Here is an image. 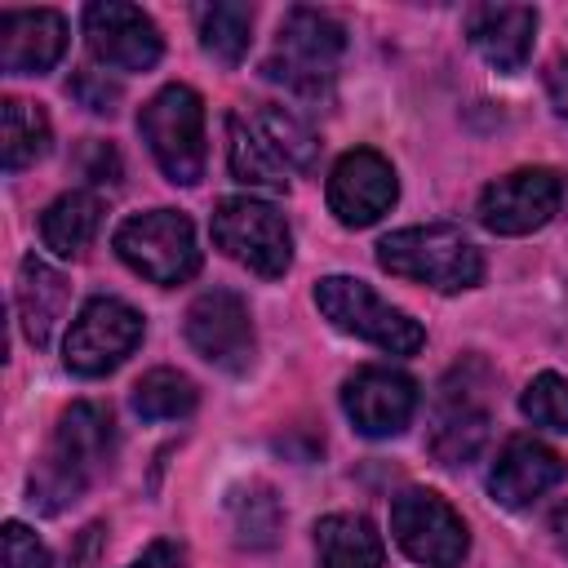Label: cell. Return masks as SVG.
<instances>
[{
    "label": "cell",
    "instance_id": "obj_12",
    "mask_svg": "<svg viewBox=\"0 0 568 568\" xmlns=\"http://www.w3.org/2000/svg\"><path fill=\"white\" fill-rule=\"evenodd\" d=\"M191 351L200 359H209L222 373H248L257 359V333H253V315L248 302L235 288H209L186 306V324H182Z\"/></svg>",
    "mask_w": 568,
    "mask_h": 568
},
{
    "label": "cell",
    "instance_id": "obj_23",
    "mask_svg": "<svg viewBox=\"0 0 568 568\" xmlns=\"http://www.w3.org/2000/svg\"><path fill=\"white\" fill-rule=\"evenodd\" d=\"M49 142H53V129H49L44 106H36L27 98H4L0 102V155H4L9 173L44 160Z\"/></svg>",
    "mask_w": 568,
    "mask_h": 568
},
{
    "label": "cell",
    "instance_id": "obj_24",
    "mask_svg": "<svg viewBox=\"0 0 568 568\" xmlns=\"http://www.w3.org/2000/svg\"><path fill=\"white\" fill-rule=\"evenodd\" d=\"M195 31H200V49L213 62L235 67L248 53V40H253V4H231V0L200 4L195 9Z\"/></svg>",
    "mask_w": 568,
    "mask_h": 568
},
{
    "label": "cell",
    "instance_id": "obj_10",
    "mask_svg": "<svg viewBox=\"0 0 568 568\" xmlns=\"http://www.w3.org/2000/svg\"><path fill=\"white\" fill-rule=\"evenodd\" d=\"M142 333V311L124 297H89L62 337V364L75 377H106L138 351Z\"/></svg>",
    "mask_w": 568,
    "mask_h": 568
},
{
    "label": "cell",
    "instance_id": "obj_17",
    "mask_svg": "<svg viewBox=\"0 0 568 568\" xmlns=\"http://www.w3.org/2000/svg\"><path fill=\"white\" fill-rule=\"evenodd\" d=\"M564 475H568V462L550 444L532 435H515L501 444V453L488 466V497L506 510H524L537 497H546L555 484H564Z\"/></svg>",
    "mask_w": 568,
    "mask_h": 568
},
{
    "label": "cell",
    "instance_id": "obj_15",
    "mask_svg": "<svg viewBox=\"0 0 568 568\" xmlns=\"http://www.w3.org/2000/svg\"><path fill=\"white\" fill-rule=\"evenodd\" d=\"M80 27H84L89 53L111 71H151L160 62V53H164L160 27L138 4L98 0V4L84 9Z\"/></svg>",
    "mask_w": 568,
    "mask_h": 568
},
{
    "label": "cell",
    "instance_id": "obj_29",
    "mask_svg": "<svg viewBox=\"0 0 568 568\" xmlns=\"http://www.w3.org/2000/svg\"><path fill=\"white\" fill-rule=\"evenodd\" d=\"M4 568H49V546L22 524V519H9L4 524Z\"/></svg>",
    "mask_w": 568,
    "mask_h": 568
},
{
    "label": "cell",
    "instance_id": "obj_2",
    "mask_svg": "<svg viewBox=\"0 0 568 568\" xmlns=\"http://www.w3.org/2000/svg\"><path fill=\"white\" fill-rule=\"evenodd\" d=\"M315 155H320V142L311 124L275 102L231 111L226 120V164H231V178L244 186L288 191L297 173H311Z\"/></svg>",
    "mask_w": 568,
    "mask_h": 568
},
{
    "label": "cell",
    "instance_id": "obj_26",
    "mask_svg": "<svg viewBox=\"0 0 568 568\" xmlns=\"http://www.w3.org/2000/svg\"><path fill=\"white\" fill-rule=\"evenodd\" d=\"M231 515H235L240 546H271L280 532V506H275L271 488H262V484H248V493H235Z\"/></svg>",
    "mask_w": 568,
    "mask_h": 568
},
{
    "label": "cell",
    "instance_id": "obj_4",
    "mask_svg": "<svg viewBox=\"0 0 568 568\" xmlns=\"http://www.w3.org/2000/svg\"><path fill=\"white\" fill-rule=\"evenodd\" d=\"M138 133L173 186L204 178V98L191 84H164L138 111Z\"/></svg>",
    "mask_w": 568,
    "mask_h": 568
},
{
    "label": "cell",
    "instance_id": "obj_33",
    "mask_svg": "<svg viewBox=\"0 0 568 568\" xmlns=\"http://www.w3.org/2000/svg\"><path fill=\"white\" fill-rule=\"evenodd\" d=\"M546 528H550V541H555V550L568 559V497L550 510V519H546Z\"/></svg>",
    "mask_w": 568,
    "mask_h": 568
},
{
    "label": "cell",
    "instance_id": "obj_3",
    "mask_svg": "<svg viewBox=\"0 0 568 568\" xmlns=\"http://www.w3.org/2000/svg\"><path fill=\"white\" fill-rule=\"evenodd\" d=\"M377 266L426 284L435 293H466L484 280V257L479 248L462 235V226L448 222H426V226H404L377 240Z\"/></svg>",
    "mask_w": 568,
    "mask_h": 568
},
{
    "label": "cell",
    "instance_id": "obj_13",
    "mask_svg": "<svg viewBox=\"0 0 568 568\" xmlns=\"http://www.w3.org/2000/svg\"><path fill=\"white\" fill-rule=\"evenodd\" d=\"M324 200H328V213L342 226L364 231V226H373L390 213V204L399 200V178H395V169L382 151L355 146L333 164Z\"/></svg>",
    "mask_w": 568,
    "mask_h": 568
},
{
    "label": "cell",
    "instance_id": "obj_5",
    "mask_svg": "<svg viewBox=\"0 0 568 568\" xmlns=\"http://www.w3.org/2000/svg\"><path fill=\"white\" fill-rule=\"evenodd\" d=\"M111 248L133 275H142L160 288L186 284L200 271L195 226L178 209H146V213L124 217L111 235Z\"/></svg>",
    "mask_w": 568,
    "mask_h": 568
},
{
    "label": "cell",
    "instance_id": "obj_18",
    "mask_svg": "<svg viewBox=\"0 0 568 568\" xmlns=\"http://www.w3.org/2000/svg\"><path fill=\"white\" fill-rule=\"evenodd\" d=\"M67 18L58 9H4L0 13V67L9 75H44L67 53Z\"/></svg>",
    "mask_w": 568,
    "mask_h": 568
},
{
    "label": "cell",
    "instance_id": "obj_14",
    "mask_svg": "<svg viewBox=\"0 0 568 568\" xmlns=\"http://www.w3.org/2000/svg\"><path fill=\"white\" fill-rule=\"evenodd\" d=\"M564 200V182L550 169H515L479 191V226L493 235H532L541 231Z\"/></svg>",
    "mask_w": 568,
    "mask_h": 568
},
{
    "label": "cell",
    "instance_id": "obj_27",
    "mask_svg": "<svg viewBox=\"0 0 568 568\" xmlns=\"http://www.w3.org/2000/svg\"><path fill=\"white\" fill-rule=\"evenodd\" d=\"M519 408L532 426H546V430H568V377L559 373H537L524 395H519Z\"/></svg>",
    "mask_w": 568,
    "mask_h": 568
},
{
    "label": "cell",
    "instance_id": "obj_30",
    "mask_svg": "<svg viewBox=\"0 0 568 568\" xmlns=\"http://www.w3.org/2000/svg\"><path fill=\"white\" fill-rule=\"evenodd\" d=\"M124 568H186V555L178 541H151L138 559H129Z\"/></svg>",
    "mask_w": 568,
    "mask_h": 568
},
{
    "label": "cell",
    "instance_id": "obj_22",
    "mask_svg": "<svg viewBox=\"0 0 568 568\" xmlns=\"http://www.w3.org/2000/svg\"><path fill=\"white\" fill-rule=\"evenodd\" d=\"M382 532L351 510L315 524V568H382Z\"/></svg>",
    "mask_w": 568,
    "mask_h": 568
},
{
    "label": "cell",
    "instance_id": "obj_1",
    "mask_svg": "<svg viewBox=\"0 0 568 568\" xmlns=\"http://www.w3.org/2000/svg\"><path fill=\"white\" fill-rule=\"evenodd\" d=\"M111 453H115V417L106 404H93V399H80L71 404L49 444H44V457L36 462L31 470V506H40L44 515H58L67 510L71 501H80V493L111 466Z\"/></svg>",
    "mask_w": 568,
    "mask_h": 568
},
{
    "label": "cell",
    "instance_id": "obj_21",
    "mask_svg": "<svg viewBox=\"0 0 568 568\" xmlns=\"http://www.w3.org/2000/svg\"><path fill=\"white\" fill-rule=\"evenodd\" d=\"M98 231H102V200L93 191H67L40 213V240L62 262L84 257Z\"/></svg>",
    "mask_w": 568,
    "mask_h": 568
},
{
    "label": "cell",
    "instance_id": "obj_11",
    "mask_svg": "<svg viewBox=\"0 0 568 568\" xmlns=\"http://www.w3.org/2000/svg\"><path fill=\"white\" fill-rule=\"evenodd\" d=\"M390 537L395 546L426 568H457L470 550L466 519L430 488H404L390 501Z\"/></svg>",
    "mask_w": 568,
    "mask_h": 568
},
{
    "label": "cell",
    "instance_id": "obj_28",
    "mask_svg": "<svg viewBox=\"0 0 568 568\" xmlns=\"http://www.w3.org/2000/svg\"><path fill=\"white\" fill-rule=\"evenodd\" d=\"M67 93H71L75 102H84L93 115H115V106H120V84L106 80V75L93 71V67L75 71V75L67 80Z\"/></svg>",
    "mask_w": 568,
    "mask_h": 568
},
{
    "label": "cell",
    "instance_id": "obj_16",
    "mask_svg": "<svg viewBox=\"0 0 568 568\" xmlns=\"http://www.w3.org/2000/svg\"><path fill=\"white\" fill-rule=\"evenodd\" d=\"M342 413L364 439H390L417 413V382L399 368H359L342 382Z\"/></svg>",
    "mask_w": 568,
    "mask_h": 568
},
{
    "label": "cell",
    "instance_id": "obj_25",
    "mask_svg": "<svg viewBox=\"0 0 568 568\" xmlns=\"http://www.w3.org/2000/svg\"><path fill=\"white\" fill-rule=\"evenodd\" d=\"M200 404V386L178 368H151L133 386V413L142 422H178L191 417Z\"/></svg>",
    "mask_w": 568,
    "mask_h": 568
},
{
    "label": "cell",
    "instance_id": "obj_6",
    "mask_svg": "<svg viewBox=\"0 0 568 568\" xmlns=\"http://www.w3.org/2000/svg\"><path fill=\"white\" fill-rule=\"evenodd\" d=\"M315 306H320V315L337 333H351L359 342H373L386 355H417L426 346V328L408 311H399L386 297H377L355 275H324L315 284Z\"/></svg>",
    "mask_w": 568,
    "mask_h": 568
},
{
    "label": "cell",
    "instance_id": "obj_9",
    "mask_svg": "<svg viewBox=\"0 0 568 568\" xmlns=\"http://www.w3.org/2000/svg\"><path fill=\"white\" fill-rule=\"evenodd\" d=\"M484 439H488V368L479 359H466L439 382L426 448L439 466L457 470L479 457Z\"/></svg>",
    "mask_w": 568,
    "mask_h": 568
},
{
    "label": "cell",
    "instance_id": "obj_7",
    "mask_svg": "<svg viewBox=\"0 0 568 568\" xmlns=\"http://www.w3.org/2000/svg\"><path fill=\"white\" fill-rule=\"evenodd\" d=\"M213 244L240 262L244 271L262 275V280H280L293 266V231L288 217L257 195H226L213 209Z\"/></svg>",
    "mask_w": 568,
    "mask_h": 568
},
{
    "label": "cell",
    "instance_id": "obj_19",
    "mask_svg": "<svg viewBox=\"0 0 568 568\" xmlns=\"http://www.w3.org/2000/svg\"><path fill=\"white\" fill-rule=\"evenodd\" d=\"M466 36L475 53L497 71H524L537 40V9L528 4H475L466 13Z\"/></svg>",
    "mask_w": 568,
    "mask_h": 568
},
{
    "label": "cell",
    "instance_id": "obj_8",
    "mask_svg": "<svg viewBox=\"0 0 568 568\" xmlns=\"http://www.w3.org/2000/svg\"><path fill=\"white\" fill-rule=\"evenodd\" d=\"M342 49H346V27L333 13L288 9L262 71H266V80L288 84L293 93H320L337 75Z\"/></svg>",
    "mask_w": 568,
    "mask_h": 568
},
{
    "label": "cell",
    "instance_id": "obj_31",
    "mask_svg": "<svg viewBox=\"0 0 568 568\" xmlns=\"http://www.w3.org/2000/svg\"><path fill=\"white\" fill-rule=\"evenodd\" d=\"M89 178L93 182H120V155L106 142H89Z\"/></svg>",
    "mask_w": 568,
    "mask_h": 568
},
{
    "label": "cell",
    "instance_id": "obj_32",
    "mask_svg": "<svg viewBox=\"0 0 568 568\" xmlns=\"http://www.w3.org/2000/svg\"><path fill=\"white\" fill-rule=\"evenodd\" d=\"M546 89H550L555 111L568 120V58H555V62H550V71H546Z\"/></svg>",
    "mask_w": 568,
    "mask_h": 568
},
{
    "label": "cell",
    "instance_id": "obj_20",
    "mask_svg": "<svg viewBox=\"0 0 568 568\" xmlns=\"http://www.w3.org/2000/svg\"><path fill=\"white\" fill-rule=\"evenodd\" d=\"M18 324H22V337L40 351L49 346L62 311H67V297H71V284L62 271H53L44 257L27 253L22 266H18Z\"/></svg>",
    "mask_w": 568,
    "mask_h": 568
}]
</instances>
